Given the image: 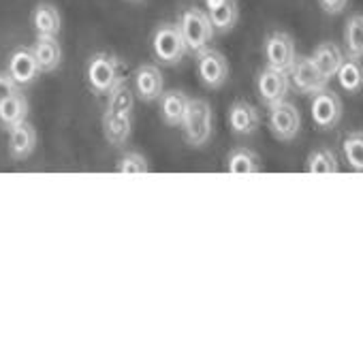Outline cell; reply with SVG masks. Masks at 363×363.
Masks as SVG:
<instances>
[{
  "instance_id": "1",
  "label": "cell",
  "mask_w": 363,
  "mask_h": 363,
  "mask_svg": "<svg viewBox=\"0 0 363 363\" xmlns=\"http://www.w3.org/2000/svg\"><path fill=\"white\" fill-rule=\"evenodd\" d=\"M124 79V62L118 56L109 52H96L90 56L86 65V82L94 94L107 96Z\"/></svg>"
},
{
  "instance_id": "2",
  "label": "cell",
  "mask_w": 363,
  "mask_h": 363,
  "mask_svg": "<svg viewBox=\"0 0 363 363\" xmlns=\"http://www.w3.org/2000/svg\"><path fill=\"white\" fill-rule=\"evenodd\" d=\"M182 128H184V139L189 145L203 147L210 141L212 128H214L212 105L203 99H191L189 111L184 116V122H182Z\"/></svg>"
},
{
  "instance_id": "3",
  "label": "cell",
  "mask_w": 363,
  "mask_h": 363,
  "mask_svg": "<svg viewBox=\"0 0 363 363\" xmlns=\"http://www.w3.org/2000/svg\"><path fill=\"white\" fill-rule=\"evenodd\" d=\"M177 26H179L182 35H184V41H186L189 50L195 56L210 45V41L214 37V30H216L212 20H210V16L206 11H201V9L184 11V13H182V18H179Z\"/></svg>"
},
{
  "instance_id": "4",
  "label": "cell",
  "mask_w": 363,
  "mask_h": 363,
  "mask_svg": "<svg viewBox=\"0 0 363 363\" xmlns=\"http://www.w3.org/2000/svg\"><path fill=\"white\" fill-rule=\"evenodd\" d=\"M152 52L158 62L162 65H177L182 58L186 56L189 45L184 41L177 24H162L154 30L152 37Z\"/></svg>"
},
{
  "instance_id": "5",
  "label": "cell",
  "mask_w": 363,
  "mask_h": 363,
  "mask_svg": "<svg viewBox=\"0 0 363 363\" xmlns=\"http://www.w3.org/2000/svg\"><path fill=\"white\" fill-rule=\"evenodd\" d=\"M267 124L272 135L278 141H293L301 128V116L299 109L291 101H280L276 105H269L267 111Z\"/></svg>"
},
{
  "instance_id": "6",
  "label": "cell",
  "mask_w": 363,
  "mask_h": 363,
  "mask_svg": "<svg viewBox=\"0 0 363 363\" xmlns=\"http://www.w3.org/2000/svg\"><path fill=\"white\" fill-rule=\"evenodd\" d=\"M263 54H265L267 67H274V69H280L286 73H291V69L297 60L295 41L289 33H282V30L267 35V39L263 43Z\"/></svg>"
},
{
  "instance_id": "7",
  "label": "cell",
  "mask_w": 363,
  "mask_h": 363,
  "mask_svg": "<svg viewBox=\"0 0 363 363\" xmlns=\"http://www.w3.org/2000/svg\"><path fill=\"white\" fill-rule=\"evenodd\" d=\"M310 116H312V122L318 128H323V130L335 128L337 122L342 120V101H340V96L329 88L316 92L312 96V103H310Z\"/></svg>"
},
{
  "instance_id": "8",
  "label": "cell",
  "mask_w": 363,
  "mask_h": 363,
  "mask_svg": "<svg viewBox=\"0 0 363 363\" xmlns=\"http://www.w3.org/2000/svg\"><path fill=\"white\" fill-rule=\"evenodd\" d=\"M197 73L203 86L218 90L229 77V62L218 50L206 48L203 52L197 54Z\"/></svg>"
},
{
  "instance_id": "9",
  "label": "cell",
  "mask_w": 363,
  "mask_h": 363,
  "mask_svg": "<svg viewBox=\"0 0 363 363\" xmlns=\"http://www.w3.org/2000/svg\"><path fill=\"white\" fill-rule=\"evenodd\" d=\"M289 88H291V73L274 69V67H265L259 73L257 92H259V99L263 101V105L269 107V105L284 101L289 94Z\"/></svg>"
},
{
  "instance_id": "10",
  "label": "cell",
  "mask_w": 363,
  "mask_h": 363,
  "mask_svg": "<svg viewBox=\"0 0 363 363\" xmlns=\"http://www.w3.org/2000/svg\"><path fill=\"white\" fill-rule=\"evenodd\" d=\"M291 84L299 94H316L327 88L329 79L320 73L312 58H297L291 69Z\"/></svg>"
},
{
  "instance_id": "11",
  "label": "cell",
  "mask_w": 363,
  "mask_h": 363,
  "mask_svg": "<svg viewBox=\"0 0 363 363\" xmlns=\"http://www.w3.org/2000/svg\"><path fill=\"white\" fill-rule=\"evenodd\" d=\"M7 73L20 84V86H30L39 79V75L43 73L37 56L33 52V48H16L9 56V65H7Z\"/></svg>"
},
{
  "instance_id": "12",
  "label": "cell",
  "mask_w": 363,
  "mask_h": 363,
  "mask_svg": "<svg viewBox=\"0 0 363 363\" xmlns=\"http://www.w3.org/2000/svg\"><path fill=\"white\" fill-rule=\"evenodd\" d=\"M133 88L143 103H154L164 92V77L156 65H141L133 75Z\"/></svg>"
},
{
  "instance_id": "13",
  "label": "cell",
  "mask_w": 363,
  "mask_h": 363,
  "mask_svg": "<svg viewBox=\"0 0 363 363\" xmlns=\"http://www.w3.org/2000/svg\"><path fill=\"white\" fill-rule=\"evenodd\" d=\"M37 143H39V133L35 128L33 122H22L18 126H13L9 130V141H7V150H9V156L13 160H26L35 154L37 150Z\"/></svg>"
},
{
  "instance_id": "14",
  "label": "cell",
  "mask_w": 363,
  "mask_h": 363,
  "mask_svg": "<svg viewBox=\"0 0 363 363\" xmlns=\"http://www.w3.org/2000/svg\"><path fill=\"white\" fill-rule=\"evenodd\" d=\"M229 126L238 137H250L259 130L261 126V118L255 105H250L248 101H233L227 113Z\"/></svg>"
},
{
  "instance_id": "15",
  "label": "cell",
  "mask_w": 363,
  "mask_h": 363,
  "mask_svg": "<svg viewBox=\"0 0 363 363\" xmlns=\"http://www.w3.org/2000/svg\"><path fill=\"white\" fill-rule=\"evenodd\" d=\"M30 26L37 35L43 37H58L62 30V13L54 3H37L30 11Z\"/></svg>"
},
{
  "instance_id": "16",
  "label": "cell",
  "mask_w": 363,
  "mask_h": 363,
  "mask_svg": "<svg viewBox=\"0 0 363 363\" xmlns=\"http://www.w3.org/2000/svg\"><path fill=\"white\" fill-rule=\"evenodd\" d=\"M28 113H30V105L28 99L22 94V90L0 96V128H5L9 133L13 126L26 122Z\"/></svg>"
},
{
  "instance_id": "17",
  "label": "cell",
  "mask_w": 363,
  "mask_h": 363,
  "mask_svg": "<svg viewBox=\"0 0 363 363\" xmlns=\"http://www.w3.org/2000/svg\"><path fill=\"white\" fill-rule=\"evenodd\" d=\"M189 103H191V99L186 96V92H182V90L162 92V96L158 99L160 120L167 126H182V122H184V116L189 111Z\"/></svg>"
},
{
  "instance_id": "18",
  "label": "cell",
  "mask_w": 363,
  "mask_h": 363,
  "mask_svg": "<svg viewBox=\"0 0 363 363\" xmlns=\"http://www.w3.org/2000/svg\"><path fill=\"white\" fill-rule=\"evenodd\" d=\"M103 135H105L109 145L122 147L133 135V116L113 113V111L105 109V113H103Z\"/></svg>"
},
{
  "instance_id": "19",
  "label": "cell",
  "mask_w": 363,
  "mask_h": 363,
  "mask_svg": "<svg viewBox=\"0 0 363 363\" xmlns=\"http://www.w3.org/2000/svg\"><path fill=\"white\" fill-rule=\"evenodd\" d=\"M33 52H35L37 62L43 73H54L62 62V45H60L58 37L37 35V39L33 43Z\"/></svg>"
},
{
  "instance_id": "20",
  "label": "cell",
  "mask_w": 363,
  "mask_h": 363,
  "mask_svg": "<svg viewBox=\"0 0 363 363\" xmlns=\"http://www.w3.org/2000/svg\"><path fill=\"white\" fill-rule=\"evenodd\" d=\"M208 16L218 33H229L240 18V7L235 0H206Z\"/></svg>"
},
{
  "instance_id": "21",
  "label": "cell",
  "mask_w": 363,
  "mask_h": 363,
  "mask_svg": "<svg viewBox=\"0 0 363 363\" xmlns=\"http://www.w3.org/2000/svg\"><path fill=\"white\" fill-rule=\"evenodd\" d=\"M310 58L314 60V65L320 69V73H323L327 79L335 77L337 71H340V67H342V62L346 60L344 54H342V50H340V45H335V43H331V41L316 45Z\"/></svg>"
},
{
  "instance_id": "22",
  "label": "cell",
  "mask_w": 363,
  "mask_h": 363,
  "mask_svg": "<svg viewBox=\"0 0 363 363\" xmlns=\"http://www.w3.org/2000/svg\"><path fill=\"white\" fill-rule=\"evenodd\" d=\"M344 45L348 58H363V13H354L344 24Z\"/></svg>"
},
{
  "instance_id": "23",
  "label": "cell",
  "mask_w": 363,
  "mask_h": 363,
  "mask_svg": "<svg viewBox=\"0 0 363 363\" xmlns=\"http://www.w3.org/2000/svg\"><path fill=\"white\" fill-rule=\"evenodd\" d=\"M259 169H261V162H259L257 154L248 147H235L227 156V171L229 173L248 175V173H257Z\"/></svg>"
},
{
  "instance_id": "24",
  "label": "cell",
  "mask_w": 363,
  "mask_h": 363,
  "mask_svg": "<svg viewBox=\"0 0 363 363\" xmlns=\"http://www.w3.org/2000/svg\"><path fill=\"white\" fill-rule=\"evenodd\" d=\"M337 84L344 88V92H359L363 88V65L357 58H346L337 71Z\"/></svg>"
},
{
  "instance_id": "25",
  "label": "cell",
  "mask_w": 363,
  "mask_h": 363,
  "mask_svg": "<svg viewBox=\"0 0 363 363\" xmlns=\"http://www.w3.org/2000/svg\"><path fill=\"white\" fill-rule=\"evenodd\" d=\"M133 107H135V88H130L124 79L107 94V111L133 116Z\"/></svg>"
},
{
  "instance_id": "26",
  "label": "cell",
  "mask_w": 363,
  "mask_h": 363,
  "mask_svg": "<svg viewBox=\"0 0 363 363\" xmlns=\"http://www.w3.org/2000/svg\"><path fill=\"white\" fill-rule=\"evenodd\" d=\"M342 150H344V158H346L348 167L352 171H363V133L361 130L348 133L344 137Z\"/></svg>"
},
{
  "instance_id": "27",
  "label": "cell",
  "mask_w": 363,
  "mask_h": 363,
  "mask_svg": "<svg viewBox=\"0 0 363 363\" xmlns=\"http://www.w3.org/2000/svg\"><path fill=\"white\" fill-rule=\"evenodd\" d=\"M306 169L312 173H335L340 169V162L335 158V154L327 147L314 150L306 162Z\"/></svg>"
},
{
  "instance_id": "28",
  "label": "cell",
  "mask_w": 363,
  "mask_h": 363,
  "mask_svg": "<svg viewBox=\"0 0 363 363\" xmlns=\"http://www.w3.org/2000/svg\"><path fill=\"white\" fill-rule=\"evenodd\" d=\"M116 169L120 173H147L150 171V162L145 160L143 154L139 152H126L122 154V158L118 160Z\"/></svg>"
},
{
  "instance_id": "29",
  "label": "cell",
  "mask_w": 363,
  "mask_h": 363,
  "mask_svg": "<svg viewBox=\"0 0 363 363\" xmlns=\"http://www.w3.org/2000/svg\"><path fill=\"white\" fill-rule=\"evenodd\" d=\"M318 5L327 16H340L346 9L348 0H318Z\"/></svg>"
},
{
  "instance_id": "30",
  "label": "cell",
  "mask_w": 363,
  "mask_h": 363,
  "mask_svg": "<svg viewBox=\"0 0 363 363\" xmlns=\"http://www.w3.org/2000/svg\"><path fill=\"white\" fill-rule=\"evenodd\" d=\"M18 90H22V86H20L9 73H0V96L11 94V92H18Z\"/></svg>"
},
{
  "instance_id": "31",
  "label": "cell",
  "mask_w": 363,
  "mask_h": 363,
  "mask_svg": "<svg viewBox=\"0 0 363 363\" xmlns=\"http://www.w3.org/2000/svg\"><path fill=\"white\" fill-rule=\"evenodd\" d=\"M128 3H141V0H128Z\"/></svg>"
}]
</instances>
